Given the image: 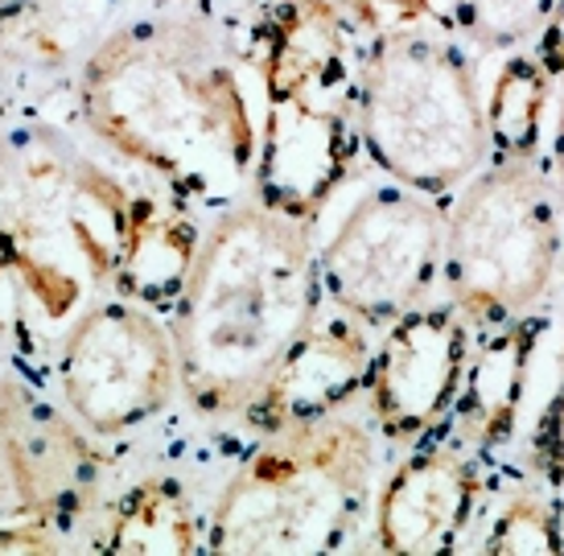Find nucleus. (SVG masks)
Here are the masks:
<instances>
[{
  "label": "nucleus",
  "instance_id": "1",
  "mask_svg": "<svg viewBox=\"0 0 564 556\" xmlns=\"http://www.w3.org/2000/svg\"><path fill=\"white\" fill-rule=\"evenodd\" d=\"M198 236L50 128L0 141V350L50 338L104 297L173 302Z\"/></svg>",
  "mask_w": 564,
  "mask_h": 556
},
{
  "label": "nucleus",
  "instance_id": "2",
  "mask_svg": "<svg viewBox=\"0 0 564 556\" xmlns=\"http://www.w3.org/2000/svg\"><path fill=\"white\" fill-rule=\"evenodd\" d=\"M79 111L111 157L182 203L251 194L260 128L236 58L194 17L158 13L111 30L83 63Z\"/></svg>",
  "mask_w": 564,
  "mask_h": 556
},
{
  "label": "nucleus",
  "instance_id": "3",
  "mask_svg": "<svg viewBox=\"0 0 564 556\" xmlns=\"http://www.w3.org/2000/svg\"><path fill=\"white\" fill-rule=\"evenodd\" d=\"M322 305L310 222L256 198L223 210L198 236L173 297L170 330L189 408L206 421L251 425Z\"/></svg>",
  "mask_w": 564,
  "mask_h": 556
},
{
  "label": "nucleus",
  "instance_id": "4",
  "mask_svg": "<svg viewBox=\"0 0 564 556\" xmlns=\"http://www.w3.org/2000/svg\"><path fill=\"white\" fill-rule=\"evenodd\" d=\"M376 487V433L350 408L289 421L227 478L206 553H343L362 532Z\"/></svg>",
  "mask_w": 564,
  "mask_h": 556
},
{
  "label": "nucleus",
  "instance_id": "5",
  "mask_svg": "<svg viewBox=\"0 0 564 556\" xmlns=\"http://www.w3.org/2000/svg\"><path fill=\"white\" fill-rule=\"evenodd\" d=\"M264 132L256 153L251 198L260 207L314 222L338 190L359 128V70L350 66V17L338 0H284L268 25Z\"/></svg>",
  "mask_w": 564,
  "mask_h": 556
},
{
  "label": "nucleus",
  "instance_id": "6",
  "mask_svg": "<svg viewBox=\"0 0 564 556\" xmlns=\"http://www.w3.org/2000/svg\"><path fill=\"white\" fill-rule=\"evenodd\" d=\"M355 128L367 157L416 194H454L490 157L470 58L424 25L376 33L359 63Z\"/></svg>",
  "mask_w": 564,
  "mask_h": 556
},
{
  "label": "nucleus",
  "instance_id": "7",
  "mask_svg": "<svg viewBox=\"0 0 564 556\" xmlns=\"http://www.w3.org/2000/svg\"><path fill=\"white\" fill-rule=\"evenodd\" d=\"M561 264L556 190L532 161L478 170L445 215L441 281L470 326H507L549 297Z\"/></svg>",
  "mask_w": 564,
  "mask_h": 556
},
{
  "label": "nucleus",
  "instance_id": "8",
  "mask_svg": "<svg viewBox=\"0 0 564 556\" xmlns=\"http://www.w3.org/2000/svg\"><path fill=\"white\" fill-rule=\"evenodd\" d=\"M75 416L0 371V553H58L104 499L108 454Z\"/></svg>",
  "mask_w": 564,
  "mask_h": 556
},
{
  "label": "nucleus",
  "instance_id": "9",
  "mask_svg": "<svg viewBox=\"0 0 564 556\" xmlns=\"http://www.w3.org/2000/svg\"><path fill=\"white\" fill-rule=\"evenodd\" d=\"M58 404L83 429L111 441L158 421L182 396L173 330L132 297H104L54 342Z\"/></svg>",
  "mask_w": 564,
  "mask_h": 556
},
{
  "label": "nucleus",
  "instance_id": "10",
  "mask_svg": "<svg viewBox=\"0 0 564 556\" xmlns=\"http://www.w3.org/2000/svg\"><path fill=\"white\" fill-rule=\"evenodd\" d=\"M441 252L445 210L395 182L367 190L350 207L338 231L317 248V272L334 309L362 330H388L429 302Z\"/></svg>",
  "mask_w": 564,
  "mask_h": 556
},
{
  "label": "nucleus",
  "instance_id": "11",
  "mask_svg": "<svg viewBox=\"0 0 564 556\" xmlns=\"http://www.w3.org/2000/svg\"><path fill=\"white\" fill-rule=\"evenodd\" d=\"M470 334L454 305H416L392 321L367 363V408L383 441L421 445L454 413Z\"/></svg>",
  "mask_w": 564,
  "mask_h": 556
},
{
  "label": "nucleus",
  "instance_id": "12",
  "mask_svg": "<svg viewBox=\"0 0 564 556\" xmlns=\"http://www.w3.org/2000/svg\"><path fill=\"white\" fill-rule=\"evenodd\" d=\"M482 499V475L449 445L416 449L383 478L376 499V541L367 548L392 556L454 553Z\"/></svg>",
  "mask_w": 564,
  "mask_h": 556
},
{
  "label": "nucleus",
  "instance_id": "13",
  "mask_svg": "<svg viewBox=\"0 0 564 556\" xmlns=\"http://www.w3.org/2000/svg\"><path fill=\"white\" fill-rule=\"evenodd\" d=\"M367 363H371V347L359 321L346 318L343 309L334 318L322 314L310 338L284 363L281 380L272 383L260 413L251 416V429L272 433L289 421L343 408L367 380Z\"/></svg>",
  "mask_w": 564,
  "mask_h": 556
},
{
  "label": "nucleus",
  "instance_id": "14",
  "mask_svg": "<svg viewBox=\"0 0 564 556\" xmlns=\"http://www.w3.org/2000/svg\"><path fill=\"white\" fill-rule=\"evenodd\" d=\"M104 532L108 536L99 541V553H116V556L206 553V544L198 541V520H194V508H189V491L170 475L141 478L137 487H128L116 499Z\"/></svg>",
  "mask_w": 564,
  "mask_h": 556
},
{
  "label": "nucleus",
  "instance_id": "15",
  "mask_svg": "<svg viewBox=\"0 0 564 556\" xmlns=\"http://www.w3.org/2000/svg\"><path fill=\"white\" fill-rule=\"evenodd\" d=\"M549 87L552 79L535 63V54H516L502 63L495 91L486 99L490 153H499V161H535L544 137Z\"/></svg>",
  "mask_w": 564,
  "mask_h": 556
},
{
  "label": "nucleus",
  "instance_id": "16",
  "mask_svg": "<svg viewBox=\"0 0 564 556\" xmlns=\"http://www.w3.org/2000/svg\"><path fill=\"white\" fill-rule=\"evenodd\" d=\"M486 556H528V553H564L561 508L549 491H519L502 515L495 520L490 536L482 541Z\"/></svg>",
  "mask_w": 564,
  "mask_h": 556
},
{
  "label": "nucleus",
  "instance_id": "17",
  "mask_svg": "<svg viewBox=\"0 0 564 556\" xmlns=\"http://www.w3.org/2000/svg\"><path fill=\"white\" fill-rule=\"evenodd\" d=\"M561 0H462V25L482 50H516L544 30Z\"/></svg>",
  "mask_w": 564,
  "mask_h": 556
},
{
  "label": "nucleus",
  "instance_id": "18",
  "mask_svg": "<svg viewBox=\"0 0 564 556\" xmlns=\"http://www.w3.org/2000/svg\"><path fill=\"white\" fill-rule=\"evenodd\" d=\"M346 17L371 33L408 30V25H424V17L433 13V0H338Z\"/></svg>",
  "mask_w": 564,
  "mask_h": 556
},
{
  "label": "nucleus",
  "instance_id": "19",
  "mask_svg": "<svg viewBox=\"0 0 564 556\" xmlns=\"http://www.w3.org/2000/svg\"><path fill=\"white\" fill-rule=\"evenodd\" d=\"M535 63L544 66L549 79H564V0L552 9L544 30L535 33Z\"/></svg>",
  "mask_w": 564,
  "mask_h": 556
},
{
  "label": "nucleus",
  "instance_id": "20",
  "mask_svg": "<svg viewBox=\"0 0 564 556\" xmlns=\"http://www.w3.org/2000/svg\"><path fill=\"white\" fill-rule=\"evenodd\" d=\"M552 190H556V207L564 210V91L561 108H556V137H552Z\"/></svg>",
  "mask_w": 564,
  "mask_h": 556
}]
</instances>
